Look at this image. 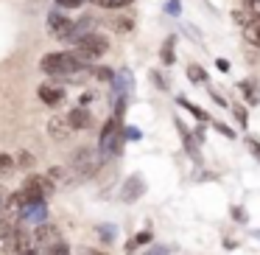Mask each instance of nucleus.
<instances>
[{
  "label": "nucleus",
  "instance_id": "obj_25",
  "mask_svg": "<svg viewBox=\"0 0 260 255\" xmlns=\"http://www.w3.org/2000/svg\"><path fill=\"white\" fill-rule=\"evenodd\" d=\"M151 241V233H140V236H137V244H148Z\"/></svg>",
  "mask_w": 260,
  "mask_h": 255
},
{
  "label": "nucleus",
  "instance_id": "obj_7",
  "mask_svg": "<svg viewBox=\"0 0 260 255\" xmlns=\"http://www.w3.org/2000/svg\"><path fill=\"white\" fill-rule=\"evenodd\" d=\"M68 124L73 126V129H90L92 126V112L84 107H76L68 112Z\"/></svg>",
  "mask_w": 260,
  "mask_h": 255
},
{
  "label": "nucleus",
  "instance_id": "obj_19",
  "mask_svg": "<svg viewBox=\"0 0 260 255\" xmlns=\"http://www.w3.org/2000/svg\"><path fill=\"white\" fill-rule=\"evenodd\" d=\"M246 9L252 12V17H260V0H246Z\"/></svg>",
  "mask_w": 260,
  "mask_h": 255
},
{
  "label": "nucleus",
  "instance_id": "obj_11",
  "mask_svg": "<svg viewBox=\"0 0 260 255\" xmlns=\"http://www.w3.org/2000/svg\"><path fill=\"white\" fill-rule=\"evenodd\" d=\"M37 241L40 244H48V247H51V244H56V238H59V230L53 224H40L37 227Z\"/></svg>",
  "mask_w": 260,
  "mask_h": 255
},
{
  "label": "nucleus",
  "instance_id": "obj_26",
  "mask_svg": "<svg viewBox=\"0 0 260 255\" xmlns=\"http://www.w3.org/2000/svg\"><path fill=\"white\" fill-rule=\"evenodd\" d=\"M249 146H252V152L260 157V143H257V140H249Z\"/></svg>",
  "mask_w": 260,
  "mask_h": 255
},
{
  "label": "nucleus",
  "instance_id": "obj_20",
  "mask_svg": "<svg viewBox=\"0 0 260 255\" xmlns=\"http://www.w3.org/2000/svg\"><path fill=\"white\" fill-rule=\"evenodd\" d=\"M0 171H3V174H12V160H9L6 154H0Z\"/></svg>",
  "mask_w": 260,
  "mask_h": 255
},
{
  "label": "nucleus",
  "instance_id": "obj_24",
  "mask_svg": "<svg viewBox=\"0 0 260 255\" xmlns=\"http://www.w3.org/2000/svg\"><path fill=\"white\" fill-rule=\"evenodd\" d=\"M235 118L241 121V124H246V109H243V107H238V109H235Z\"/></svg>",
  "mask_w": 260,
  "mask_h": 255
},
{
  "label": "nucleus",
  "instance_id": "obj_28",
  "mask_svg": "<svg viewBox=\"0 0 260 255\" xmlns=\"http://www.w3.org/2000/svg\"><path fill=\"white\" fill-rule=\"evenodd\" d=\"M249 42H252V45H257V48H260V37H249Z\"/></svg>",
  "mask_w": 260,
  "mask_h": 255
},
{
  "label": "nucleus",
  "instance_id": "obj_23",
  "mask_svg": "<svg viewBox=\"0 0 260 255\" xmlns=\"http://www.w3.org/2000/svg\"><path fill=\"white\" fill-rule=\"evenodd\" d=\"M95 76H98V79H115L112 70H107V68H98V70H95Z\"/></svg>",
  "mask_w": 260,
  "mask_h": 255
},
{
  "label": "nucleus",
  "instance_id": "obj_9",
  "mask_svg": "<svg viewBox=\"0 0 260 255\" xmlns=\"http://www.w3.org/2000/svg\"><path fill=\"white\" fill-rule=\"evenodd\" d=\"M48 132H51L53 140H68V132H70L68 118H62V115H53L51 124H48Z\"/></svg>",
  "mask_w": 260,
  "mask_h": 255
},
{
  "label": "nucleus",
  "instance_id": "obj_13",
  "mask_svg": "<svg viewBox=\"0 0 260 255\" xmlns=\"http://www.w3.org/2000/svg\"><path fill=\"white\" fill-rule=\"evenodd\" d=\"M187 79H190L193 84H204V81H207V73H204V68H199V65H190V68H187Z\"/></svg>",
  "mask_w": 260,
  "mask_h": 255
},
{
  "label": "nucleus",
  "instance_id": "obj_18",
  "mask_svg": "<svg viewBox=\"0 0 260 255\" xmlns=\"http://www.w3.org/2000/svg\"><path fill=\"white\" fill-rule=\"evenodd\" d=\"M162 62H174V37L162 45Z\"/></svg>",
  "mask_w": 260,
  "mask_h": 255
},
{
  "label": "nucleus",
  "instance_id": "obj_12",
  "mask_svg": "<svg viewBox=\"0 0 260 255\" xmlns=\"http://www.w3.org/2000/svg\"><path fill=\"white\" fill-rule=\"evenodd\" d=\"M140 193H143V180H140V177H132V180L123 185V199H126V202H132V199H137Z\"/></svg>",
  "mask_w": 260,
  "mask_h": 255
},
{
  "label": "nucleus",
  "instance_id": "obj_4",
  "mask_svg": "<svg viewBox=\"0 0 260 255\" xmlns=\"http://www.w3.org/2000/svg\"><path fill=\"white\" fill-rule=\"evenodd\" d=\"M101 163H104L101 149H90V146L76 149L73 157H70V165H73L76 171H81V174H95V171L101 168Z\"/></svg>",
  "mask_w": 260,
  "mask_h": 255
},
{
  "label": "nucleus",
  "instance_id": "obj_5",
  "mask_svg": "<svg viewBox=\"0 0 260 255\" xmlns=\"http://www.w3.org/2000/svg\"><path fill=\"white\" fill-rule=\"evenodd\" d=\"M17 249V236H14V227L9 221L0 219V255H12Z\"/></svg>",
  "mask_w": 260,
  "mask_h": 255
},
{
  "label": "nucleus",
  "instance_id": "obj_3",
  "mask_svg": "<svg viewBox=\"0 0 260 255\" xmlns=\"http://www.w3.org/2000/svg\"><path fill=\"white\" fill-rule=\"evenodd\" d=\"M107 48H109L107 37H101V34H87V37H81V40L76 42V53H73V56L79 59L81 65H84V62H92V59L104 56V53H107Z\"/></svg>",
  "mask_w": 260,
  "mask_h": 255
},
{
  "label": "nucleus",
  "instance_id": "obj_14",
  "mask_svg": "<svg viewBox=\"0 0 260 255\" xmlns=\"http://www.w3.org/2000/svg\"><path fill=\"white\" fill-rule=\"evenodd\" d=\"M92 3H98L104 9H123V6H129L132 0H92Z\"/></svg>",
  "mask_w": 260,
  "mask_h": 255
},
{
  "label": "nucleus",
  "instance_id": "obj_27",
  "mask_svg": "<svg viewBox=\"0 0 260 255\" xmlns=\"http://www.w3.org/2000/svg\"><path fill=\"white\" fill-rule=\"evenodd\" d=\"M3 205H6V191L0 188V213H3Z\"/></svg>",
  "mask_w": 260,
  "mask_h": 255
},
{
  "label": "nucleus",
  "instance_id": "obj_16",
  "mask_svg": "<svg viewBox=\"0 0 260 255\" xmlns=\"http://www.w3.org/2000/svg\"><path fill=\"white\" fill-rule=\"evenodd\" d=\"M179 104H182V107H185V109H190V112L196 115L199 121H207V112H204V109H199V107H193V104L187 101V98H179Z\"/></svg>",
  "mask_w": 260,
  "mask_h": 255
},
{
  "label": "nucleus",
  "instance_id": "obj_15",
  "mask_svg": "<svg viewBox=\"0 0 260 255\" xmlns=\"http://www.w3.org/2000/svg\"><path fill=\"white\" fill-rule=\"evenodd\" d=\"M48 255H73V252H70V247L64 241H56V244L48 247Z\"/></svg>",
  "mask_w": 260,
  "mask_h": 255
},
{
  "label": "nucleus",
  "instance_id": "obj_6",
  "mask_svg": "<svg viewBox=\"0 0 260 255\" xmlns=\"http://www.w3.org/2000/svg\"><path fill=\"white\" fill-rule=\"evenodd\" d=\"M48 25H51V31H53V37H59V40H64L68 37V31H70V17L68 14H62V12H51L48 14Z\"/></svg>",
  "mask_w": 260,
  "mask_h": 255
},
{
  "label": "nucleus",
  "instance_id": "obj_1",
  "mask_svg": "<svg viewBox=\"0 0 260 255\" xmlns=\"http://www.w3.org/2000/svg\"><path fill=\"white\" fill-rule=\"evenodd\" d=\"M20 199H23V205H34V202H45L48 196L53 193V182L48 180V177H40V174H31L28 180L23 182V188H20Z\"/></svg>",
  "mask_w": 260,
  "mask_h": 255
},
{
  "label": "nucleus",
  "instance_id": "obj_2",
  "mask_svg": "<svg viewBox=\"0 0 260 255\" xmlns=\"http://www.w3.org/2000/svg\"><path fill=\"white\" fill-rule=\"evenodd\" d=\"M42 70H45L48 76H70V73H76V70H81V62L68 51L48 53V56L42 59Z\"/></svg>",
  "mask_w": 260,
  "mask_h": 255
},
{
  "label": "nucleus",
  "instance_id": "obj_10",
  "mask_svg": "<svg viewBox=\"0 0 260 255\" xmlns=\"http://www.w3.org/2000/svg\"><path fill=\"white\" fill-rule=\"evenodd\" d=\"M45 216H48V205H45V202L23 205V219H28V221H42Z\"/></svg>",
  "mask_w": 260,
  "mask_h": 255
},
{
  "label": "nucleus",
  "instance_id": "obj_30",
  "mask_svg": "<svg viewBox=\"0 0 260 255\" xmlns=\"http://www.w3.org/2000/svg\"><path fill=\"white\" fill-rule=\"evenodd\" d=\"M20 255H37V249H25V252H20Z\"/></svg>",
  "mask_w": 260,
  "mask_h": 255
},
{
  "label": "nucleus",
  "instance_id": "obj_31",
  "mask_svg": "<svg viewBox=\"0 0 260 255\" xmlns=\"http://www.w3.org/2000/svg\"><path fill=\"white\" fill-rule=\"evenodd\" d=\"M148 255H165V249H157V252H148Z\"/></svg>",
  "mask_w": 260,
  "mask_h": 255
},
{
  "label": "nucleus",
  "instance_id": "obj_21",
  "mask_svg": "<svg viewBox=\"0 0 260 255\" xmlns=\"http://www.w3.org/2000/svg\"><path fill=\"white\" fill-rule=\"evenodd\" d=\"M98 233L104 236V241H112L115 238V227H98Z\"/></svg>",
  "mask_w": 260,
  "mask_h": 255
},
{
  "label": "nucleus",
  "instance_id": "obj_29",
  "mask_svg": "<svg viewBox=\"0 0 260 255\" xmlns=\"http://www.w3.org/2000/svg\"><path fill=\"white\" fill-rule=\"evenodd\" d=\"M84 255H104V252H98V249H84Z\"/></svg>",
  "mask_w": 260,
  "mask_h": 255
},
{
  "label": "nucleus",
  "instance_id": "obj_8",
  "mask_svg": "<svg viewBox=\"0 0 260 255\" xmlns=\"http://www.w3.org/2000/svg\"><path fill=\"white\" fill-rule=\"evenodd\" d=\"M40 98H42V104H48V107H56V104L64 101V90L62 87H53V84H42L40 87Z\"/></svg>",
  "mask_w": 260,
  "mask_h": 255
},
{
  "label": "nucleus",
  "instance_id": "obj_22",
  "mask_svg": "<svg viewBox=\"0 0 260 255\" xmlns=\"http://www.w3.org/2000/svg\"><path fill=\"white\" fill-rule=\"evenodd\" d=\"M59 6H64V9H76V6H81L84 0H56Z\"/></svg>",
  "mask_w": 260,
  "mask_h": 255
},
{
  "label": "nucleus",
  "instance_id": "obj_17",
  "mask_svg": "<svg viewBox=\"0 0 260 255\" xmlns=\"http://www.w3.org/2000/svg\"><path fill=\"white\" fill-rule=\"evenodd\" d=\"M176 126H179V135L185 137V146H187V152H190V157H196V143H193V137L187 135L185 129H182V124H176Z\"/></svg>",
  "mask_w": 260,
  "mask_h": 255
}]
</instances>
